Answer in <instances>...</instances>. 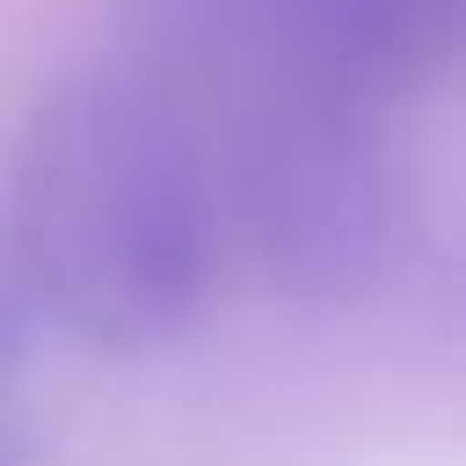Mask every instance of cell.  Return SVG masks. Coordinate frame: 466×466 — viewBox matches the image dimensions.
<instances>
[{"label":"cell","instance_id":"6da1fadb","mask_svg":"<svg viewBox=\"0 0 466 466\" xmlns=\"http://www.w3.org/2000/svg\"><path fill=\"white\" fill-rule=\"evenodd\" d=\"M0 240L22 299L102 357L167 350L211 299L226 160L131 66L58 80L15 153Z\"/></svg>","mask_w":466,"mask_h":466},{"label":"cell","instance_id":"7a4b0ae2","mask_svg":"<svg viewBox=\"0 0 466 466\" xmlns=\"http://www.w3.org/2000/svg\"><path fill=\"white\" fill-rule=\"evenodd\" d=\"M124 58L226 160L371 124L451 66L459 0H124Z\"/></svg>","mask_w":466,"mask_h":466}]
</instances>
